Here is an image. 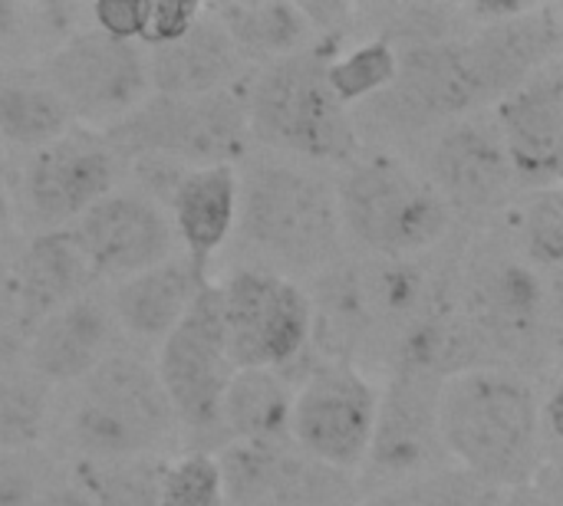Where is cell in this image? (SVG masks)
Here are the masks:
<instances>
[{
	"label": "cell",
	"instance_id": "6da1fadb",
	"mask_svg": "<svg viewBox=\"0 0 563 506\" xmlns=\"http://www.w3.org/2000/svg\"><path fill=\"white\" fill-rule=\"evenodd\" d=\"M459 310L482 339L492 369L531 382L558 375L561 280L528 263L495 227L462 244Z\"/></svg>",
	"mask_w": 563,
	"mask_h": 506
},
{
	"label": "cell",
	"instance_id": "9a60e30c",
	"mask_svg": "<svg viewBox=\"0 0 563 506\" xmlns=\"http://www.w3.org/2000/svg\"><path fill=\"white\" fill-rule=\"evenodd\" d=\"M422 175L439 191L455 224L492 227L521 194L492 112H472L422 145Z\"/></svg>",
	"mask_w": 563,
	"mask_h": 506
},
{
	"label": "cell",
	"instance_id": "7c38bea8",
	"mask_svg": "<svg viewBox=\"0 0 563 506\" xmlns=\"http://www.w3.org/2000/svg\"><path fill=\"white\" fill-rule=\"evenodd\" d=\"M439 392L442 382L426 372H386V385L379 389L376 402L369 451L356 474L363 497L452 468L439 428Z\"/></svg>",
	"mask_w": 563,
	"mask_h": 506
},
{
	"label": "cell",
	"instance_id": "4dcf8cb0",
	"mask_svg": "<svg viewBox=\"0 0 563 506\" xmlns=\"http://www.w3.org/2000/svg\"><path fill=\"white\" fill-rule=\"evenodd\" d=\"M501 491L468 477L459 468H442L419 481L399 484L393 491L363 497L360 506H498Z\"/></svg>",
	"mask_w": 563,
	"mask_h": 506
},
{
	"label": "cell",
	"instance_id": "83f0119b",
	"mask_svg": "<svg viewBox=\"0 0 563 506\" xmlns=\"http://www.w3.org/2000/svg\"><path fill=\"white\" fill-rule=\"evenodd\" d=\"M528 263L561 280L563 260V198L561 188L521 191L495 227Z\"/></svg>",
	"mask_w": 563,
	"mask_h": 506
},
{
	"label": "cell",
	"instance_id": "3957f363",
	"mask_svg": "<svg viewBox=\"0 0 563 506\" xmlns=\"http://www.w3.org/2000/svg\"><path fill=\"white\" fill-rule=\"evenodd\" d=\"M234 234L264 267L323 273L346 257L333 181L290 158L247 155L238 165V227Z\"/></svg>",
	"mask_w": 563,
	"mask_h": 506
},
{
	"label": "cell",
	"instance_id": "ffe728a7",
	"mask_svg": "<svg viewBox=\"0 0 563 506\" xmlns=\"http://www.w3.org/2000/svg\"><path fill=\"white\" fill-rule=\"evenodd\" d=\"M122 346L129 342L115 326L109 293L92 286L30 329L23 369L46 389H69Z\"/></svg>",
	"mask_w": 563,
	"mask_h": 506
},
{
	"label": "cell",
	"instance_id": "d6986e66",
	"mask_svg": "<svg viewBox=\"0 0 563 506\" xmlns=\"http://www.w3.org/2000/svg\"><path fill=\"white\" fill-rule=\"evenodd\" d=\"M518 191L561 188L563 63L554 59L492 109Z\"/></svg>",
	"mask_w": 563,
	"mask_h": 506
},
{
	"label": "cell",
	"instance_id": "f35d334b",
	"mask_svg": "<svg viewBox=\"0 0 563 506\" xmlns=\"http://www.w3.org/2000/svg\"><path fill=\"white\" fill-rule=\"evenodd\" d=\"M498 506H561V504L548 501V497H544V494L528 481V484H518V487L501 491V504Z\"/></svg>",
	"mask_w": 563,
	"mask_h": 506
},
{
	"label": "cell",
	"instance_id": "836d02e7",
	"mask_svg": "<svg viewBox=\"0 0 563 506\" xmlns=\"http://www.w3.org/2000/svg\"><path fill=\"white\" fill-rule=\"evenodd\" d=\"M59 464L63 458L53 454L49 445L26 451H0V506L36 504Z\"/></svg>",
	"mask_w": 563,
	"mask_h": 506
},
{
	"label": "cell",
	"instance_id": "f546056e",
	"mask_svg": "<svg viewBox=\"0 0 563 506\" xmlns=\"http://www.w3.org/2000/svg\"><path fill=\"white\" fill-rule=\"evenodd\" d=\"M396 72L399 53L383 40H353L327 59V86L350 112L389 89Z\"/></svg>",
	"mask_w": 563,
	"mask_h": 506
},
{
	"label": "cell",
	"instance_id": "ba28073f",
	"mask_svg": "<svg viewBox=\"0 0 563 506\" xmlns=\"http://www.w3.org/2000/svg\"><path fill=\"white\" fill-rule=\"evenodd\" d=\"M155 375L178 421L181 451L224 448L221 398L238 372L224 342L218 280H208L181 323L155 346Z\"/></svg>",
	"mask_w": 563,
	"mask_h": 506
},
{
	"label": "cell",
	"instance_id": "484cf974",
	"mask_svg": "<svg viewBox=\"0 0 563 506\" xmlns=\"http://www.w3.org/2000/svg\"><path fill=\"white\" fill-rule=\"evenodd\" d=\"M211 16L221 23L228 40L247 69L271 66L307 46H313L310 23L300 3L264 0V3H208Z\"/></svg>",
	"mask_w": 563,
	"mask_h": 506
},
{
	"label": "cell",
	"instance_id": "5b68a950",
	"mask_svg": "<svg viewBox=\"0 0 563 506\" xmlns=\"http://www.w3.org/2000/svg\"><path fill=\"white\" fill-rule=\"evenodd\" d=\"M333 53L313 43L247 76L244 112L251 145L336 171L366 151L353 112L327 86V59Z\"/></svg>",
	"mask_w": 563,
	"mask_h": 506
},
{
	"label": "cell",
	"instance_id": "d4e9b609",
	"mask_svg": "<svg viewBox=\"0 0 563 506\" xmlns=\"http://www.w3.org/2000/svg\"><path fill=\"white\" fill-rule=\"evenodd\" d=\"M297 382L274 369H238L221 398L224 445H290Z\"/></svg>",
	"mask_w": 563,
	"mask_h": 506
},
{
	"label": "cell",
	"instance_id": "8d00e7d4",
	"mask_svg": "<svg viewBox=\"0 0 563 506\" xmlns=\"http://www.w3.org/2000/svg\"><path fill=\"white\" fill-rule=\"evenodd\" d=\"M33 506H96L89 487L82 484V477L76 474V468L69 461H63L56 468V474L46 481L43 494L36 497Z\"/></svg>",
	"mask_w": 563,
	"mask_h": 506
},
{
	"label": "cell",
	"instance_id": "30bf717a",
	"mask_svg": "<svg viewBox=\"0 0 563 506\" xmlns=\"http://www.w3.org/2000/svg\"><path fill=\"white\" fill-rule=\"evenodd\" d=\"M221 326L234 369H274L297 382L310 366V296L307 290L264 267H238L218 280Z\"/></svg>",
	"mask_w": 563,
	"mask_h": 506
},
{
	"label": "cell",
	"instance_id": "5bb4252c",
	"mask_svg": "<svg viewBox=\"0 0 563 506\" xmlns=\"http://www.w3.org/2000/svg\"><path fill=\"white\" fill-rule=\"evenodd\" d=\"M40 76L69 109L73 122L82 128H109L125 112H132L148 92L145 49L82 26L56 49L36 63Z\"/></svg>",
	"mask_w": 563,
	"mask_h": 506
},
{
	"label": "cell",
	"instance_id": "4316f807",
	"mask_svg": "<svg viewBox=\"0 0 563 506\" xmlns=\"http://www.w3.org/2000/svg\"><path fill=\"white\" fill-rule=\"evenodd\" d=\"M73 115L36 66L0 69V142L7 151H36L73 128Z\"/></svg>",
	"mask_w": 563,
	"mask_h": 506
},
{
	"label": "cell",
	"instance_id": "ab89813d",
	"mask_svg": "<svg viewBox=\"0 0 563 506\" xmlns=\"http://www.w3.org/2000/svg\"><path fill=\"white\" fill-rule=\"evenodd\" d=\"M3 155H7V148H3V142H0V161H3Z\"/></svg>",
	"mask_w": 563,
	"mask_h": 506
},
{
	"label": "cell",
	"instance_id": "277c9868",
	"mask_svg": "<svg viewBox=\"0 0 563 506\" xmlns=\"http://www.w3.org/2000/svg\"><path fill=\"white\" fill-rule=\"evenodd\" d=\"M541 385L508 369H475L445 379L439 428L452 468L495 491L528 484L544 464L538 431Z\"/></svg>",
	"mask_w": 563,
	"mask_h": 506
},
{
	"label": "cell",
	"instance_id": "74e56055",
	"mask_svg": "<svg viewBox=\"0 0 563 506\" xmlns=\"http://www.w3.org/2000/svg\"><path fill=\"white\" fill-rule=\"evenodd\" d=\"M20 221H16V207H13V194L10 188L0 181V260H10L13 250L20 247Z\"/></svg>",
	"mask_w": 563,
	"mask_h": 506
},
{
	"label": "cell",
	"instance_id": "e575fe53",
	"mask_svg": "<svg viewBox=\"0 0 563 506\" xmlns=\"http://www.w3.org/2000/svg\"><path fill=\"white\" fill-rule=\"evenodd\" d=\"M205 3H178V0H145V23L139 46L155 49L165 46L191 30V23L201 16Z\"/></svg>",
	"mask_w": 563,
	"mask_h": 506
},
{
	"label": "cell",
	"instance_id": "8992f818",
	"mask_svg": "<svg viewBox=\"0 0 563 506\" xmlns=\"http://www.w3.org/2000/svg\"><path fill=\"white\" fill-rule=\"evenodd\" d=\"M343 244L369 260H409L439 250L459 227L419 165L396 151H363L333 181Z\"/></svg>",
	"mask_w": 563,
	"mask_h": 506
},
{
	"label": "cell",
	"instance_id": "9c48e42d",
	"mask_svg": "<svg viewBox=\"0 0 563 506\" xmlns=\"http://www.w3.org/2000/svg\"><path fill=\"white\" fill-rule=\"evenodd\" d=\"M485 112L468 72L462 40L399 49V72L376 99L353 109L363 145H426L445 125Z\"/></svg>",
	"mask_w": 563,
	"mask_h": 506
},
{
	"label": "cell",
	"instance_id": "ac0fdd59",
	"mask_svg": "<svg viewBox=\"0 0 563 506\" xmlns=\"http://www.w3.org/2000/svg\"><path fill=\"white\" fill-rule=\"evenodd\" d=\"M561 3L521 0L508 16L488 20L462 36V53L485 109H492L521 82H528L548 63L561 59Z\"/></svg>",
	"mask_w": 563,
	"mask_h": 506
},
{
	"label": "cell",
	"instance_id": "1f68e13d",
	"mask_svg": "<svg viewBox=\"0 0 563 506\" xmlns=\"http://www.w3.org/2000/svg\"><path fill=\"white\" fill-rule=\"evenodd\" d=\"M162 506H224L221 464L211 451H178L162 461L158 474Z\"/></svg>",
	"mask_w": 563,
	"mask_h": 506
},
{
	"label": "cell",
	"instance_id": "d590c367",
	"mask_svg": "<svg viewBox=\"0 0 563 506\" xmlns=\"http://www.w3.org/2000/svg\"><path fill=\"white\" fill-rule=\"evenodd\" d=\"M89 26H96L106 36L139 43L142 23H145V0H99L86 7Z\"/></svg>",
	"mask_w": 563,
	"mask_h": 506
},
{
	"label": "cell",
	"instance_id": "e0dca14e",
	"mask_svg": "<svg viewBox=\"0 0 563 506\" xmlns=\"http://www.w3.org/2000/svg\"><path fill=\"white\" fill-rule=\"evenodd\" d=\"M69 237L86 257L92 280L119 283L181 254L168 214L132 188H115L73 221Z\"/></svg>",
	"mask_w": 563,
	"mask_h": 506
},
{
	"label": "cell",
	"instance_id": "cb8c5ba5",
	"mask_svg": "<svg viewBox=\"0 0 563 506\" xmlns=\"http://www.w3.org/2000/svg\"><path fill=\"white\" fill-rule=\"evenodd\" d=\"M211 277L198 273L178 254L158 267H148L129 280L112 283V290L106 293H109V306H112L122 339L135 349L158 346L181 323V316L191 310L198 290Z\"/></svg>",
	"mask_w": 563,
	"mask_h": 506
},
{
	"label": "cell",
	"instance_id": "f1b7e54d",
	"mask_svg": "<svg viewBox=\"0 0 563 506\" xmlns=\"http://www.w3.org/2000/svg\"><path fill=\"white\" fill-rule=\"evenodd\" d=\"M53 389L23 366L0 369V451L43 448L49 435Z\"/></svg>",
	"mask_w": 563,
	"mask_h": 506
},
{
	"label": "cell",
	"instance_id": "8fae6325",
	"mask_svg": "<svg viewBox=\"0 0 563 506\" xmlns=\"http://www.w3.org/2000/svg\"><path fill=\"white\" fill-rule=\"evenodd\" d=\"M122 181V158L96 128L73 125L49 145L23 155L10 188L16 221L30 234L66 230Z\"/></svg>",
	"mask_w": 563,
	"mask_h": 506
},
{
	"label": "cell",
	"instance_id": "44dd1931",
	"mask_svg": "<svg viewBox=\"0 0 563 506\" xmlns=\"http://www.w3.org/2000/svg\"><path fill=\"white\" fill-rule=\"evenodd\" d=\"M168 224L181 247V257L205 277H211L214 257L228 247L238 227V168L205 165L188 168L168 201Z\"/></svg>",
	"mask_w": 563,
	"mask_h": 506
},
{
	"label": "cell",
	"instance_id": "4fadbf2b",
	"mask_svg": "<svg viewBox=\"0 0 563 506\" xmlns=\"http://www.w3.org/2000/svg\"><path fill=\"white\" fill-rule=\"evenodd\" d=\"M379 385L369 372H360L346 362H317L297 379L294 408H290V441L307 458L343 471L360 474L373 425H376Z\"/></svg>",
	"mask_w": 563,
	"mask_h": 506
},
{
	"label": "cell",
	"instance_id": "2e32d148",
	"mask_svg": "<svg viewBox=\"0 0 563 506\" xmlns=\"http://www.w3.org/2000/svg\"><path fill=\"white\" fill-rule=\"evenodd\" d=\"M224 506H360L353 474L290 445H224L218 451Z\"/></svg>",
	"mask_w": 563,
	"mask_h": 506
},
{
	"label": "cell",
	"instance_id": "603a6c76",
	"mask_svg": "<svg viewBox=\"0 0 563 506\" xmlns=\"http://www.w3.org/2000/svg\"><path fill=\"white\" fill-rule=\"evenodd\" d=\"M7 273L16 313L26 329H33L49 313L63 310L86 290L99 286L69 230L23 237L13 257L7 260Z\"/></svg>",
	"mask_w": 563,
	"mask_h": 506
},
{
	"label": "cell",
	"instance_id": "52a82bcc",
	"mask_svg": "<svg viewBox=\"0 0 563 506\" xmlns=\"http://www.w3.org/2000/svg\"><path fill=\"white\" fill-rule=\"evenodd\" d=\"M247 82V79H244ZM244 82L224 92L175 99L148 92L132 112L102 128L112 151L129 158H165L181 168L241 165L251 155Z\"/></svg>",
	"mask_w": 563,
	"mask_h": 506
},
{
	"label": "cell",
	"instance_id": "d6a6232c",
	"mask_svg": "<svg viewBox=\"0 0 563 506\" xmlns=\"http://www.w3.org/2000/svg\"><path fill=\"white\" fill-rule=\"evenodd\" d=\"M73 464V461H69ZM96 506H162L158 474L162 461H122V464H73Z\"/></svg>",
	"mask_w": 563,
	"mask_h": 506
},
{
	"label": "cell",
	"instance_id": "7402d4cb",
	"mask_svg": "<svg viewBox=\"0 0 563 506\" xmlns=\"http://www.w3.org/2000/svg\"><path fill=\"white\" fill-rule=\"evenodd\" d=\"M145 66H148L152 92L175 95V99L224 92V89L241 86L254 72L238 56L234 43L228 40L221 23L211 16L208 3L185 36L165 46L145 49Z\"/></svg>",
	"mask_w": 563,
	"mask_h": 506
},
{
	"label": "cell",
	"instance_id": "7a4b0ae2",
	"mask_svg": "<svg viewBox=\"0 0 563 506\" xmlns=\"http://www.w3.org/2000/svg\"><path fill=\"white\" fill-rule=\"evenodd\" d=\"M63 405L53 395L49 448L73 464H122L165 461L181 451L178 421L158 385L152 359L135 346H122L86 379L63 389Z\"/></svg>",
	"mask_w": 563,
	"mask_h": 506
}]
</instances>
